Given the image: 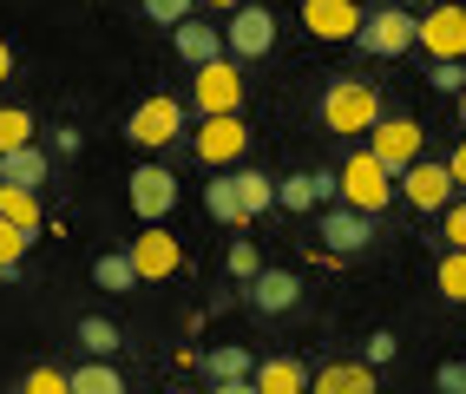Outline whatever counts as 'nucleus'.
Masks as SVG:
<instances>
[{
  "instance_id": "72a5a7b5",
  "label": "nucleus",
  "mask_w": 466,
  "mask_h": 394,
  "mask_svg": "<svg viewBox=\"0 0 466 394\" xmlns=\"http://www.w3.org/2000/svg\"><path fill=\"white\" fill-rule=\"evenodd\" d=\"M257 269H263V257H257V244H230V277H237V283H250V277H257Z\"/></svg>"
},
{
  "instance_id": "1a4fd4ad",
  "label": "nucleus",
  "mask_w": 466,
  "mask_h": 394,
  "mask_svg": "<svg viewBox=\"0 0 466 394\" xmlns=\"http://www.w3.org/2000/svg\"><path fill=\"white\" fill-rule=\"evenodd\" d=\"M132 269H138V283H165V277H177V263H184V250H177V237L165 230V224H145V237H132Z\"/></svg>"
},
{
  "instance_id": "c03bdc74",
  "label": "nucleus",
  "mask_w": 466,
  "mask_h": 394,
  "mask_svg": "<svg viewBox=\"0 0 466 394\" xmlns=\"http://www.w3.org/2000/svg\"><path fill=\"white\" fill-rule=\"evenodd\" d=\"M394 7H408V14H414V7H420V0H394Z\"/></svg>"
},
{
  "instance_id": "4c0bfd02",
  "label": "nucleus",
  "mask_w": 466,
  "mask_h": 394,
  "mask_svg": "<svg viewBox=\"0 0 466 394\" xmlns=\"http://www.w3.org/2000/svg\"><path fill=\"white\" fill-rule=\"evenodd\" d=\"M447 177H453V191H466V138L453 145V158H447Z\"/></svg>"
},
{
  "instance_id": "2eb2a0df",
  "label": "nucleus",
  "mask_w": 466,
  "mask_h": 394,
  "mask_svg": "<svg viewBox=\"0 0 466 394\" xmlns=\"http://www.w3.org/2000/svg\"><path fill=\"white\" fill-rule=\"evenodd\" d=\"M309 394H375V369L368 361H322L309 375Z\"/></svg>"
},
{
  "instance_id": "cd10ccee",
  "label": "nucleus",
  "mask_w": 466,
  "mask_h": 394,
  "mask_svg": "<svg viewBox=\"0 0 466 394\" xmlns=\"http://www.w3.org/2000/svg\"><path fill=\"white\" fill-rule=\"evenodd\" d=\"M210 381H250V355L243 349H217L210 355Z\"/></svg>"
},
{
  "instance_id": "a878e982",
  "label": "nucleus",
  "mask_w": 466,
  "mask_h": 394,
  "mask_svg": "<svg viewBox=\"0 0 466 394\" xmlns=\"http://www.w3.org/2000/svg\"><path fill=\"white\" fill-rule=\"evenodd\" d=\"M204 210H210L217 224H243V210L230 197V177H210V185H204Z\"/></svg>"
},
{
  "instance_id": "393cba45",
  "label": "nucleus",
  "mask_w": 466,
  "mask_h": 394,
  "mask_svg": "<svg viewBox=\"0 0 466 394\" xmlns=\"http://www.w3.org/2000/svg\"><path fill=\"white\" fill-rule=\"evenodd\" d=\"M92 283H99V289H138V269H132L126 250H106L99 263H92Z\"/></svg>"
},
{
  "instance_id": "ea45409f",
  "label": "nucleus",
  "mask_w": 466,
  "mask_h": 394,
  "mask_svg": "<svg viewBox=\"0 0 466 394\" xmlns=\"http://www.w3.org/2000/svg\"><path fill=\"white\" fill-rule=\"evenodd\" d=\"M210 394H257L250 381H210Z\"/></svg>"
},
{
  "instance_id": "39448f33",
  "label": "nucleus",
  "mask_w": 466,
  "mask_h": 394,
  "mask_svg": "<svg viewBox=\"0 0 466 394\" xmlns=\"http://www.w3.org/2000/svg\"><path fill=\"white\" fill-rule=\"evenodd\" d=\"M414 46H427V59H466V7L441 0V7L414 14Z\"/></svg>"
},
{
  "instance_id": "9d476101",
  "label": "nucleus",
  "mask_w": 466,
  "mask_h": 394,
  "mask_svg": "<svg viewBox=\"0 0 466 394\" xmlns=\"http://www.w3.org/2000/svg\"><path fill=\"white\" fill-rule=\"evenodd\" d=\"M394 197H408L414 210H447L460 191H453V177H447V165H433V158H420V165H408L394 177Z\"/></svg>"
},
{
  "instance_id": "0eeeda50",
  "label": "nucleus",
  "mask_w": 466,
  "mask_h": 394,
  "mask_svg": "<svg viewBox=\"0 0 466 394\" xmlns=\"http://www.w3.org/2000/svg\"><path fill=\"white\" fill-rule=\"evenodd\" d=\"M184 132V106L171 99V93H151L132 118H126V138L132 145H145V151H158V145H171Z\"/></svg>"
},
{
  "instance_id": "f03ea898",
  "label": "nucleus",
  "mask_w": 466,
  "mask_h": 394,
  "mask_svg": "<svg viewBox=\"0 0 466 394\" xmlns=\"http://www.w3.org/2000/svg\"><path fill=\"white\" fill-rule=\"evenodd\" d=\"M335 191L349 197V210H361V217H381V210L394 204V171H381L375 158H368V151H355V158L341 165Z\"/></svg>"
},
{
  "instance_id": "2f4dec72",
  "label": "nucleus",
  "mask_w": 466,
  "mask_h": 394,
  "mask_svg": "<svg viewBox=\"0 0 466 394\" xmlns=\"http://www.w3.org/2000/svg\"><path fill=\"white\" fill-rule=\"evenodd\" d=\"M26 244H34V237H26V230H14L7 217H0V263H7V269H20V257H26Z\"/></svg>"
},
{
  "instance_id": "c9c22d12",
  "label": "nucleus",
  "mask_w": 466,
  "mask_h": 394,
  "mask_svg": "<svg viewBox=\"0 0 466 394\" xmlns=\"http://www.w3.org/2000/svg\"><path fill=\"white\" fill-rule=\"evenodd\" d=\"M433 388H441V394H466V361H441V369H433Z\"/></svg>"
},
{
  "instance_id": "f704fd0d",
  "label": "nucleus",
  "mask_w": 466,
  "mask_h": 394,
  "mask_svg": "<svg viewBox=\"0 0 466 394\" xmlns=\"http://www.w3.org/2000/svg\"><path fill=\"white\" fill-rule=\"evenodd\" d=\"M441 217H447V250H466V197H453Z\"/></svg>"
},
{
  "instance_id": "a211bd4d",
  "label": "nucleus",
  "mask_w": 466,
  "mask_h": 394,
  "mask_svg": "<svg viewBox=\"0 0 466 394\" xmlns=\"http://www.w3.org/2000/svg\"><path fill=\"white\" fill-rule=\"evenodd\" d=\"M250 388L257 394H309V369L289 361V355H276V361H263V369H250Z\"/></svg>"
},
{
  "instance_id": "7ed1b4c3",
  "label": "nucleus",
  "mask_w": 466,
  "mask_h": 394,
  "mask_svg": "<svg viewBox=\"0 0 466 394\" xmlns=\"http://www.w3.org/2000/svg\"><path fill=\"white\" fill-rule=\"evenodd\" d=\"M355 46L361 53H375V59H400V53H414V14L408 7H375V14H361L355 26Z\"/></svg>"
},
{
  "instance_id": "c85d7f7f",
  "label": "nucleus",
  "mask_w": 466,
  "mask_h": 394,
  "mask_svg": "<svg viewBox=\"0 0 466 394\" xmlns=\"http://www.w3.org/2000/svg\"><path fill=\"white\" fill-rule=\"evenodd\" d=\"M14 145H34V118H26L20 106L0 112V151H14Z\"/></svg>"
},
{
  "instance_id": "ddd939ff",
  "label": "nucleus",
  "mask_w": 466,
  "mask_h": 394,
  "mask_svg": "<svg viewBox=\"0 0 466 394\" xmlns=\"http://www.w3.org/2000/svg\"><path fill=\"white\" fill-rule=\"evenodd\" d=\"M302 26L316 40H355L361 7H355V0H302Z\"/></svg>"
},
{
  "instance_id": "4be33fe9",
  "label": "nucleus",
  "mask_w": 466,
  "mask_h": 394,
  "mask_svg": "<svg viewBox=\"0 0 466 394\" xmlns=\"http://www.w3.org/2000/svg\"><path fill=\"white\" fill-rule=\"evenodd\" d=\"M0 217H7L14 230H26L34 237L46 217H40V191H14V185H0Z\"/></svg>"
},
{
  "instance_id": "f3484780",
  "label": "nucleus",
  "mask_w": 466,
  "mask_h": 394,
  "mask_svg": "<svg viewBox=\"0 0 466 394\" xmlns=\"http://www.w3.org/2000/svg\"><path fill=\"white\" fill-rule=\"evenodd\" d=\"M0 185H14V191H40V185H46V151H40V145H14V151H0Z\"/></svg>"
},
{
  "instance_id": "f257e3e1",
  "label": "nucleus",
  "mask_w": 466,
  "mask_h": 394,
  "mask_svg": "<svg viewBox=\"0 0 466 394\" xmlns=\"http://www.w3.org/2000/svg\"><path fill=\"white\" fill-rule=\"evenodd\" d=\"M375 118H381V93L368 79H335L329 93H322V126L329 132H375Z\"/></svg>"
},
{
  "instance_id": "aec40b11",
  "label": "nucleus",
  "mask_w": 466,
  "mask_h": 394,
  "mask_svg": "<svg viewBox=\"0 0 466 394\" xmlns=\"http://www.w3.org/2000/svg\"><path fill=\"white\" fill-rule=\"evenodd\" d=\"M230 197L243 210V224H250V217H263V210L276 204V185H269L263 171H230Z\"/></svg>"
},
{
  "instance_id": "5701e85b",
  "label": "nucleus",
  "mask_w": 466,
  "mask_h": 394,
  "mask_svg": "<svg viewBox=\"0 0 466 394\" xmlns=\"http://www.w3.org/2000/svg\"><path fill=\"white\" fill-rule=\"evenodd\" d=\"M66 388H73V394H126V381H118L112 361H86V369H73Z\"/></svg>"
},
{
  "instance_id": "6e6552de",
  "label": "nucleus",
  "mask_w": 466,
  "mask_h": 394,
  "mask_svg": "<svg viewBox=\"0 0 466 394\" xmlns=\"http://www.w3.org/2000/svg\"><path fill=\"white\" fill-rule=\"evenodd\" d=\"M269 46H276V14L243 0V7L230 14V26H224V53L230 59H263Z\"/></svg>"
},
{
  "instance_id": "37998d69",
  "label": "nucleus",
  "mask_w": 466,
  "mask_h": 394,
  "mask_svg": "<svg viewBox=\"0 0 466 394\" xmlns=\"http://www.w3.org/2000/svg\"><path fill=\"white\" fill-rule=\"evenodd\" d=\"M14 277H20V269H7V263H0V283H14Z\"/></svg>"
},
{
  "instance_id": "58836bf2",
  "label": "nucleus",
  "mask_w": 466,
  "mask_h": 394,
  "mask_svg": "<svg viewBox=\"0 0 466 394\" xmlns=\"http://www.w3.org/2000/svg\"><path fill=\"white\" fill-rule=\"evenodd\" d=\"M53 145H59V158H73V151H79V132H73V126H59Z\"/></svg>"
},
{
  "instance_id": "e433bc0d",
  "label": "nucleus",
  "mask_w": 466,
  "mask_h": 394,
  "mask_svg": "<svg viewBox=\"0 0 466 394\" xmlns=\"http://www.w3.org/2000/svg\"><path fill=\"white\" fill-rule=\"evenodd\" d=\"M381 361H394V336H368V369H381Z\"/></svg>"
},
{
  "instance_id": "bb28decb",
  "label": "nucleus",
  "mask_w": 466,
  "mask_h": 394,
  "mask_svg": "<svg viewBox=\"0 0 466 394\" xmlns=\"http://www.w3.org/2000/svg\"><path fill=\"white\" fill-rule=\"evenodd\" d=\"M441 296L447 302H466V250H447L441 257Z\"/></svg>"
},
{
  "instance_id": "412c9836",
  "label": "nucleus",
  "mask_w": 466,
  "mask_h": 394,
  "mask_svg": "<svg viewBox=\"0 0 466 394\" xmlns=\"http://www.w3.org/2000/svg\"><path fill=\"white\" fill-rule=\"evenodd\" d=\"M329 191H335V177L296 171V177H283V185H276V204H283V210H316V204H322Z\"/></svg>"
},
{
  "instance_id": "a19ab883",
  "label": "nucleus",
  "mask_w": 466,
  "mask_h": 394,
  "mask_svg": "<svg viewBox=\"0 0 466 394\" xmlns=\"http://www.w3.org/2000/svg\"><path fill=\"white\" fill-rule=\"evenodd\" d=\"M7 73H14V53H7V40H0V86H7Z\"/></svg>"
},
{
  "instance_id": "473e14b6",
  "label": "nucleus",
  "mask_w": 466,
  "mask_h": 394,
  "mask_svg": "<svg viewBox=\"0 0 466 394\" xmlns=\"http://www.w3.org/2000/svg\"><path fill=\"white\" fill-rule=\"evenodd\" d=\"M20 394H73V388H66V375H59V369H34V375L20 381Z\"/></svg>"
},
{
  "instance_id": "20e7f679",
  "label": "nucleus",
  "mask_w": 466,
  "mask_h": 394,
  "mask_svg": "<svg viewBox=\"0 0 466 394\" xmlns=\"http://www.w3.org/2000/svg\"><path fill=\"white\" fill-rule=\"evenodd\" d=\"M368 158H375L381 171H394V177H400L408 165H420V158H427V132L414 126V118H388V112H381V118H375V145H368Z\"/></svg>"
},
{
  "instance_id": "79ce46f5",
  "label": "nucleus",
  "mask_w": 466,
  "mask_h": 394,
  "mask_svg": "<svg viewBox=\"0 0 466 394\" xmlns=\"http://www.w3.org/2000/svg\"><path fill=\"white\" fill-rule=\"evenodd\" d=\"M204 7H217V14H237V7H243V0H204Z\"/></svg>"
},
{
  "instance_id": "6ab92c4d",
  "label": "nucleus",
  "mask_w": 466,
  "mask_h": 394,
  "mask_svg": "<svg viewBox=\"0 0 466 394\" xmlns=\"http://www.w3.org/2000/svg\"><path fill=\"white\" fill-rule=\"evenodd\" d=\"M177 59H184V66H210V59H224V26H191V20H184L177 26Z\"/></svg>"
},
{
  "instance_id": "7c9ffc66",
  "label": "nucleus",
  "mask_w": 466,
  "mask_h": 394,
  "mask_svg": "<svg viewBox=\"0 0 466 394\" xmlns=\"http://www.w3.org/2000/svg\"><path fill=\"white\" fill-rule=\"evenodd\" d=\"M191 7H198V0H145V14L158 20V26H184V20H191Z\"/></svg>"
},
{
  "instance_id": "dca6fc26",
  "label": "nucleus",
  "mask_w": 466,
  "mask_h": 394,
  "mask_svg": "<svg viewBox=\"0 0 466 394\" xmlns=\"http://www.w3.org/2000/svg\"><path fill=\"white\" fill-rule=\"evenodd\" d=\"M368 237H375V217H361V210H349V204L322 217V244H329L335 257H355V250L368 244Z\"/></svg>"
},
{
  "instance_id": "423d86ee",
  "label": "nucleus",
  "mask_w": 466,
  "mask_h": 394,
  "mask_svg": "<svg viewBox=\"0 0 466 394\" xmlns=\"http://www.w3.org/2000/svg\"><path fill=\"white\" fill-rule=\"evenodd\" d=\"M191 106H198L204 118L237 112V106H243V73L230 66V59H210V66H198V73H191Z\"/></svg>"
},
{
  "instance_id": "9b49d317",
  "label": "nucleus",
  "mask_w": 466,
  "mask_h": 394,
  "mask_svg": "<svg viewBox=\"0 0 466 394\" xmlns=\"http://www.w3.org/2000/svg\"><path fill=\"white\" fill-rule=\"evenodd\" d=\"M191 145H198V158H204L210 171H224V165H237V158H243L250 132H243V118H237V112H224V118H204Z\"/></svg>"
},
{
  "instance_id": "a18cd8bd",
  "label": "nucleus",
  "mask_w": 466,
  "mask_h": 394,
  "mask_svg": "<svg viewBox=\"0 0 466 394\" xmlns=\"http://www.w3.org/2000/svg\"><path fill=\"white\" fill-rule=\"evenodd\" d=\"M460 118H466V86H460Z\"/></svg>"
},
{
  "instance_id": "b1692460",
  "label": "nucleus",
  "mask_w": 466,
  "mask_h": 394,
  "mask_svg": "<svg viewBox=\"0 0 466 394\" xmlns=\"http://www.w3.org/2000/svg\"><path fill=\"white\" fill-rule=\"evenodd\" d=\"M118 342H126V336H118V322H106V316H86V322H79V349H86L92 361L118 355Z\"/></svg>"
},
{
  "instance_id": "c756f323",
  "label": "nucleus",
  "mask_w": 466,
  "mask_h": 394,
  "mask_svg": "<svg viewBox=\"0 0 466 394\" xmlns=\"http://www.w3.org/2000/svg\"><path fill=\"white\" fill-rule=\"evenodd\" d=\"M427 86H433V93H447V99H460V86H466V66H460V59H433Z\"/></svg>"
},
{
  "instance_id": "f8f14e48",
  "label": "nucleus",
  "mask_w": 466,
  "mask_h": 394,
  "mask_svg": "<svg viewBox=\"0 0 466 394\" xmlns=\"http://www.w3.org/2000/svg\"><path fill=\"white\" fill-rule=\"evenodd\" d=\"M171 204H177V177L165 165H138L132 171V210H138L145 224H165Z\"/></svg>"
},
{
  "instance_id": "4468645a",
  "label": "nucleus",
  "mask_w": 466,
  "mask_h": 394,
  "mask_svg": "<svg viewBox=\"0 0 466 394\" xmlns=\"http://www.w3.org/2000/svg\"><path fill=\"white\" fill-rule=\"evenodd\" d=\"M296 302H302L296 269H257V277H250V309H263V316H283V309H296Z\"/></svg>"
}]
</instances>
